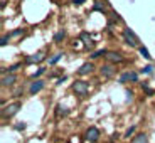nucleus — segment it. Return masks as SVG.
<instances>
[{"mask_svg":"<svg viewBox=\"0 0 155 143\" xmlns=\"http://www.w3.org/2000/svg\"><path fill=\"white\" fill-rule=\"evenodd\" d=\"M42 88H44V81L37 79L35 83H32V84H31V88H29V93H31V94H35V93H39Z\"/></svg>","mask_w":155,"mask_h":143,"instance_id":"nucleus-7","label":"nucleus"},{"mask_svg":"<svg viewBox=\"0 0 155 143\" xmlns=\"http://www.w3.org/2000/svg\"><path fill=\"white\" fill-rule=\"evenodd\" d=\"M86 140H88L89 143H96L98 140H100V130H98L96 126H91L88 128V132H86Z\"/></svg>","mask_w":155,"mask_h":143,"instance_id":"nucleus-3","label":"nucleus"},{"mask_svg":"<svg viewBox=\"0 0 155 143\" xmlns=\"http://www.w3.org/2000/svg\"><path fill=\"white\" fill-rule=\"evenodd\" d=\"M142 73H143V74H152V73H153V67H152L150 64H148V66L142 67Z\"/></svg>","mask_w":155,"mask_h":143,"instance_id":"nucleus-17","label":"nucleus"},{"mask_svg":"<svg viewBox=\"0 0 155 143\" xmlns=\"http://www.w3.org/2000/svg\"><path fill=\"white\" fill-rule=\"evenodd\" d=\"M61 57H62V54H56L54 57H52V59H51V61H49V64H56V62H58V61H59V59H61Z\"/></svg>","mask_w":155,"mask_h":143,"instance_id":"nucleus-21","label":"nucleus"},{"mask_svg":"<svg viewBox=\"0 0 155 143\" xmlns=\"http://www.w3.org/2000/svg\"><path fill=\"white\" fill-rule=\"evenodd\" d=\"M128 81L137 83V81H138V74L133 73V71H127V73H123L120 76V83H121V84H125V83H128Z\"/></svg>","mask_w":155,"mask_h":143,"instance_id":"nucleus-4","label":"nucleus"},{"mask_svg":"<svg viewBox=\"0 0 155 143\" xmlns=\"http://www.w3.org/2000/svg\"><path fill=\"white\" fill-rule=\"evenodd\" d=\"M100 73L105 77H111L113 74H115V67H113L111 64H103V66L100 67Z\"/></svg>","mask_w":155,"mask_h":143,"instance_id":"nucleus-6","label":"nucleus"},{"mask_svg":"<svg viewBox=\"0 0 155 143\" xmlns=\"http://www.w3.org/2000/svg\"><path fill=\"white\" fill-rule=\"evenodd\" d=\"M44 59V54L42 52H37V54H34V56H27L25 57V62L27 64H34V62H41Z\"/></svg>","mask_w":155,"mask_h":143,"instance_id":"nucleus-8","label":"nucleus"},{"mask_svg":"<svg viewBox=\"0 0 155 143\" xmlns=\"http://www.w3.org/2000/svg\"><path fill=\"white\" fill-rule=\"evenodd\" d=\"M79 39H81L83 42H84V46H86V47L93 46V41H91V37H89V34H88V32H83V34L79 35Z\"/></svg>","mask_w":155,"mask_h":143,"instance_id":"nucleus-12","label":"nucleus"},{"mask_svg":"<svg viewBox=\"0 0 155 143\" xmlns=\"http://www.w3.org/2000/svg\"><path fill=\"white\" fill-rule=\"evenodd\" d=\"M20 67V64H14V66H10L8 69H4V74H5V71H8V73H14V71H17Z\"/></svg>","mask_w":155,"mask_h":143,"instance_id":"nucleus-20","label":"nucleus"},{"mask_svg":"<svg viewBox=\"0 0 155 143\" xmlns=\"http://www.w3.org/2000/svg\"><path fill=\"white\" fill-rule=\"evenodd\" d=\"M135 130H137V126H130L127 130V133H125V136H127V138H130V135H133V133H135Z\"/></svg>","mask_w":155,"mask_h":143,"instance_id":"nucleus-18","label":"nucleus"},{"mask_svg":"<svg viewBox=\"0 0 155 143\" xmlns=\"http://www.w3.org/2000/svg\"><path fill=\"white\" fill-rule=\"evenodd\" d=\"M106 52H108V50L100 49V50H96V52H93V56H91V57H93V59H98L100 56H106Z\"/></svg>","mask_w":155,"mask_h":143,"instance_id":"nucleus-15","label":"nucleus"},{"mask_svg":"<svg viewBox=\"0 0 155 143\" xmlns=\"http://www.w3.org/2000/svg\"><path fill=\"white\" fill-rule=\"evenodd\" d=\"M88 89H89V86L86 81H74L73 83V91L76 94H79V96H86L88 94Z\"/></svg>","mask_w":155,"mask_h":143,"instance_id":"nucleus-2","label":"nucleus"},{"mask_svg":"<svg viewBox=\"0 0 155 143\" xmlns=\"http://www.w3.org/2000/svg\"><path fill=\"white\" fill-rule=\"evenodd\" d=\"M132 143H148V140H147V135H145V133H140V135L133 136Z\"/></svg>","mask_w":155,"mask_h":143,"instance_id":"nucleus-13","label":"nucleus"},{"mask_svg":"<svg viewBox=\"0 0 155 143\" xmlns=\"http://www.w3.org/2000/svg\"><path fill=\"white\" fill-rule=\"evenodd\" d=\"M123 37H125V42L128 44V46H132V47H140L138 46V37L135 35V32L132 31V29H123Z\"/></svg>","mask_w":155,"mask_h":143,"instance_id":"nucleus-1","label":"nucleus"},{"mask_svg":"<svg viewBox=\"0 0 155 143\" xmlns=\"http://www.w3.org/2000/svg\"><path fill=\"white\" fill-rule=\"evenodd\" d=\"M84 2H86V0H73V4H74V5H83Z\"/></svg>","mask_w":155,"mask_h":143,"instance_id":"nucleus-24","label":"nucleus"},{"mask_svg":"<svg viewBox=\"0 0 155 143\" xmlns=\"http://www.w3.org/2000/svg\"><path fill=\"white\" fill-rule=\"evenodd\" d=\"M105 57L108 59L110 62H121V61H123L121 54H118V52H106V56H105Z\"/></svg>","mask_w":155,"mask_h":143,"instance_id":"nucleus-9","label":"nucleus"},{"mask_svg":"<svg viewBox=\"0 0 155 143\" xmlns=\"http://www.w3.org/2000/svg\"><path fill=\"white\" fill-rule=\"evenodd\" d=\"M93 71V64L91 62H84L79 69H78V74H81V76H84V74H88V73H91Z\"/></svg>","mask_w":155,"mask_h":143,"instance_id":"nucleus-10","label":"nucleus"},{"mask_svg":"<svg viewBox=\"0 0 155 143\" xmlns=\"http://www.w3.org/2000/svg\"><path fill=\"white\" fill-rule=\"evenodd\" d=\"M15 81H17L15 74H8V76H5V74H4V77H2V84H4V86H10V84H14Z\"/></svg>","mask_w":155,"mask_h":143,"instance_id":"nucleus-11","label":"nucleus"},{"mask_svg":"<svg viewBox=\"0 0 155 143\" xmlns=\"http://www.w3.org/2000/svg\"><path fill=\"white\" fill-rule=\"evenodd\" d=\"M44 73H46V69H44V67H41V69H39V71H37V73H35V74H34V77H39V76H42V74H44Z\"/></svg>","mask_w":155,"mask_h":143,"instance_id":"nucleus-22","label":"nucleus"},{"mask_svg":"<svg viewBox=\"0 0 155 143\" xmlns=\"http://www.w3.org/2000/svg\"><path fill=\"white\" fill-rule=\"evenodd\" d=\"M20 106H22L20 103H14V105H8L7 108L4 109V116H8V118H10V116H14V115H15V113L20 109Z\"/></svg>","mask_w":155,"mask_h":143,"instance_id":"nucleus-5","label":"nucleus"},{"mask_svg":"<svg viewBox=\"0 0 155 143\" xmlns=\"http://www.w3.org/2000/svg\"><path fill=\"white\" fill-rule=\"evenodd\" d=\"M20 34H24V29H17V31L12 32V35H15V37H17V35H20Z\"/></svg>","mask_w":155,"mask_h":143,"instance_id":"nucleus-23","label":"nucleus"},{"mask_svg":"<svg viewBox=\"0 0 155 143\" xmlns=\"http://www.w3.org/2000/svg\"><path fill=\"white\" fill-rule=\"evenodd\" d=\"M7 41H8V37H7V35H4V37H2V42H0V44H2V46H7Z\"/></svg>","mask_w":155,"mask_h":143,"instance_id":"nucleus-25","label":"nucleus"},{"mask_svg":"<svg viewBox=\"0 0 155 143\" xmlns=\"http://www.w3.org/2000/svg\"><path fill=\"white\" fill-rule=\"evenodd\" d=\"M64 35H66V32H64V31L58 32V34L54 35V42H59V41H62V39H64Z\"/></svg>","mask_w":155,"mask_h":143,"instance_id":"nucleus-16","label":"nucleus"},{"mask_svg":"<svg viewBox=\"0 0 155 143\" xmlns=\"http://www.w3.org/2000/svg\"><path fill=\"white\" fill-rule=\"evenodd\" d=\"M25 128V123H22V125H15V130H24Z\"/></svg>","mask_w":155,"mask_h":143,"instance_id":"nucleus-26","label":"nucleus"},{"mask_svg":"<svg viewBox=\"0 0 155 143\" xmlns=\"http://www.w3.org/2000/svg\"><path fill=\"white\" fill-rule=\"evenodd\" d=\"M93 10H100V12H103L105 10V7L100 4V2H94V5H93Z\"/></svg>","mask_w":155,"mask_h":143,"instance_id":"nucleus-19","label":"nucleus"},{"mask_svg":"<svg viewBox=\"0 0 155 143\" xmlns=\"http://www.w3.org/2000/svg\"><path fill=\"white\" fill-rule=\"evenodd\" d=\"M138 50H140V54L143 56L145 59H150V57H152V56H150V52H148V49H147V47L140 46V47H138Z\"/></svg>","mask_w":155,"mask_h":143,"instance_id":"nucleus-14","label":"nucleus"}]
</instances>
